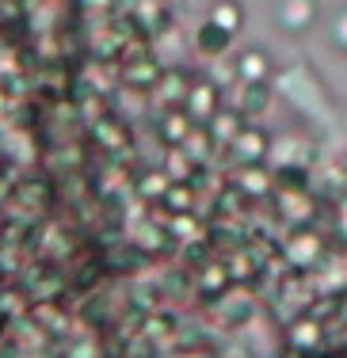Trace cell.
<instances>
[{
  "instance_id": "obj_1",
  "label": "cell",
  "mask_w": 347,
  "mask_h": 358,
  "mask_svg": "<svg viewBox=\"0 0 347 358\" xmlns=\"http://www.w3.org/2000/svg\"><path fill=\"white\" fill-rule=\"evenodd\" d=\"M233 152H236L241 164H260L264 152H267V138L260 130H241V134H236V141H233Z\"/></svg>"
},
{
  "instance_id": "obj_2",
  "label": "cell",
  "mask_w": 347,
  "mask_h": 358,
  "mask_svg": "<svg viewBox=\"0 0 347 358\" xmlns=\"http://www.w3.org/2000/svg\"><path fill=\"white\" fill-rule=\"evenodd\" d=\"M225 42H229V31H225V27H218L214 20H210L206 27L199 31V46L206 50V54H218V50H222Z\"/></svg>"
},
{
  "instance_id": "obj_3",
  "label": "cell",
  "mask_w": 347,
  "mask_h": 358,
  "mask_svg": "<svg viewBox=\"0 0 347 358\" xmlns=\"http://www.w3.org/2000/svg\"><path fill=\"white\" fill-rule=\"evenodd\" d=\"M164 202L176 210V214H183V210H191L194 191H191V187H183V183H172V187H168V194H164Z\"/></svg>"
},
{
  "instance_id": "obj_4",
  "label": "cell",
  "mask_w": 347,
  "mask_h": 358,
  "mask_svg": "<svg viewBox=\"0 0 347 358\" xmlns=\"http://www.w3.org/2000/svg\"><path fill=\"white\" fill-rule=\"evenodd\" d=\"M233 282L229 267H222V263H206V275H202V289H225Z\"/></svg>"
},
{
  "instance_id": "obj_5",
  "label": "cell",
  "mask_w": 347,
  "mask_h": 358,
  "mask_svg": "<svg viewBox=\"0 0 347 358\" xmlns=\"http://www.w3.org/2000/svg\"><path fill=\"white\" fill-rule=\"evenodd\" d=\"M306 172H302V168H283V172L275 176V183L283 187V191H302V187H306Z\"/></svg>"
},
{
  "instance_id": "obj_6",
  "label": "cell",
  "mask_w": 347,
  "mask_h": 358,
  "mask_svg": "<svg viewBox=\"0 0 347 358\" xmlns=\"http://www.w3.org/2000/svg\"><path fill=\"white\" fill-rule=\"evenodd\" d=\"M260 69H264V57H260V54H244L241 57V73L244 76H248V84H260Z\"/></svg>"
},
{
  "instance_id": "obj_7",
  "label": "cell",
  "mask_w": 347,
  "mask_h": 358,
  "mask_svg": "<svg viewBox=\"0 0 347 358\" xmlns=\"http://www.w3.org/2000/svg\"><path fill=\"white\" fill-rule=\"evenodd\" d=\"M214 23H218V27H225V31H236V8L225 4L222 12H214Z\"/></svg>"
},
{
  "instance_id": "obj_8",
  "label": "cell",
  "mask_w": 347,
  "mask_h": 358,
  "mask_svg": "<svg viewBox=\"0 0 347 358\" xmlns=\"http://www.w3.org/2000/svg\"><path fill=\"white\" fill-rule=\"evenodd\" d=\"M180 126H183V115H176L172 122H168V141H183L180 138Z\"/></svg>"
}]
</instances>
